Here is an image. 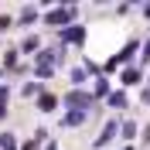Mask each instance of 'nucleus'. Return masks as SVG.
<instances>
[{"label": "nucleus", "instance_id": "obj_12", "mask_svg": "<svg viewBox=\"0 0 150 150\" xmlns=\"http://www.w3.org/2000/svg\"><path fill=\"white\" fill-rule=\"evenodd\" d=\"M4 65H7V68L17 65V51H4Z\"/></svg>", "mask_w": 150, "mask_h": 150}, {"label": "nucleus", "instance_id": "obj_8", "mask_svg": "<svg viewBox=\"0 0 150 150\" xmlns=\"http://www.w3.org/2000/svg\"><path fill=\"white\" fill-rule=\"evenodd\" d=\"M140 82V72H137V68H126V72H123V85H137Z\"/></svg>", "mask_w": 150, "mask_h": 150}, {"label": "nucleus", "instance_id": "obj_4", "mask_svg": "<svg viewBox=\"0 0 150 150\" xmlns=\"http://www.w3.org/2000/svg\"><path fill=\"white\" fill-rule=\"evenodd\" d=\"M82 38H85V28L82 24H72L68 31H62V45H79Z\"/></svg>", "mask_w": 150, "mask_h": 150}, {"label": "nucleus", "instance_id": "obj_15", "mask_svg": "<svg viewBox=\"0 0 150 150\" xmlns=\"http://www.w3.org/2000/svg\"><path fill=\"white\" fill-rule=\"evenodd\" d=\"M41 137H45V133H34V140H31V143H28L24 150H38V143H41Z\"/></svg>", "mask_w": 150, "mask_h": 150}, {"label": "nucleus", "instance_id": "obj_14", "mask_svg": "<svg viewBox=\"0 0 150 150\" xmlns=\"http://www.w3.org/2000/svg\"><path fill=\"white\" fill-rule=\"evenodd\" d=\"M21 48H24V51H34V48H38V38H34V34H28V38H24V45H21Z\"/></svg>", "mask_w": 150, "mask_h": 150}, {"label": "nucleus", "instance_id": "obj_10", "mask_svg": "<svg viewBox=\"0 0 150 150\" xmlns=\"http://www.w3.org/2000/svg\"><path fill=\"white\" fill-rule=\"evenodd\" d=\"M34 17H38V7H24L21 10V24H31Z\"/></svg>", "mask_w": 150, "mask_h": 150}, {"label": "nucleus", "instance_id": "obj_18", "mask_svg": "<svg viewBox=\"0 0 150 150\" xmlns=\"http://www.w3.org/2000/svg\"><path fill=\"white\" fill-rule=\"evenodd\" d=\"M126 150H130V147H126Z\"/></svg>", "mask_w": 150, "mask_h": 150}, {"label": "nucleus", "instance_id": "obj_2", "mask_svg": "<svg viewBox=\"0 0 150 150\" xmlns=\"http://www.w3.org/2000/svg\"><path fill=\"white\" fill-rule=\"evenodd\" d=\"M116 133H120V123H116V120H109V123L103 126V133L96 137V143H92V147H106V143H109L112 137H116Z\"/></svg>", "mask_w": 150, "mask_h": 150}, {"label": "nucleus", "instance_id": "obj_5", "mask_svg": "<svg viewBox=\"0 0 150 150\" xmlns=\"http://www.w3.org/2000/svg\"><path fill=\"white\" fill-rule=\"evenodd\" d=\"M85 116H89V112L72 109V112H65V116H62V126H79V123H85Z\"/></svg>", "mask_w": 150, "mask_h": 150}, {"label": "nucleus", "instance_id": "obj_7", "mask_svg": "<svg viewBox=\"0 0 150 150\" xmlns=\"http://www.w3.org/2000/svg\"><path fill=\"white\" fill-rule=\"evenodd\" d=\"M109 106L112 109H126V96L123 92H109Z\"/></svg>", "mask_w": 150, "mask_h": 150}, {"label": "nucleus", "instance_id": "obj_6", "mask_svg": "<svg viewBox=\"0 0 150 150\" xmlns=\"http://www.w3.org/2000/svg\"><path fill=\"white\" fill-rule=\"evenodd\" d=\"M0 150H17V137L14 133H0Z\"/></svg>", "mask_w": 150, "mask_h": 150}, {"label": "nucleus", "instance_id": "obj_1", "mask_svg": "<svg viewBox=\"0 0 150 150\" xmlns=\"http://www.w3.org/2000/svg\"><path fill=\"white\" fill-rule=\"evenodd\" d=\"M65 106H79L82 112H89L85 106H92V96H85V92H79V89H72V92L65 96Z\"/></svg>", "mask_w": 150, "mask_h": 150}, {"label": "nucleus", "instance_id": "obj_9", "mask_svg": "<svg viewBox=\"0 0 150 150\" xmlns=\"http://www.w3.org/2000/svg\"><path fill=\"white\" fill-rule=\"evenodd\" d=\"M51 109H55V96L41 92V112H51Z\"/></svg>", "mask_w": 150, "mask_h": 150}, {"label": "nucleus", "instance_id": "obj_11", "mask_svg": "<svg viewBox=\"0 0 150 150\" xmlns=\"http://www.w3.org/2000/svg\"><path fill=\"white\" fill-rule=\"evenodd\" d=\"M137 137V123H123V140H133Z\"/></svg>", "mask_w": 150, "mask_h": 150}, {"label": "nucleus", "instance_id": "obj_17", "mask_svg": "<svg viewBox=\"0 0 150 150\" xmlns=\"http://www.w3.org/2000/svg\"><path fill=\"white\" fill-rule=\"evenodd\" d=\"M4 116H7V103H4V99H0V120H4Z\"/></svg>", "mask_w": 150, "mask_h": 150}, {"label": "nucleus", "instance_id": "obj_3", "mask_svg": "<svg viewBox=\"0 0 150 150\" xmlns=\"http://www.w3.org/2000/svg\"><path fill=\"white\" fill-rule=\"evenodd\" d=\"M75 17V7H58V10H51V14H48V24H68V21Z\"/></svg>", "mask_w": 150, "mask_h": 150}, {"label": "nucleus", "instance_id": "obj_16", "mask_svg": "<svg viewBox=\"0 0 150 150\" xmlns=\"http://www.w3.org/2000/svg\"><path fill=\"white\" fill-rule=\"evenodd\" d=\"M7 28H10V17H0V34H4Z\"/></svg>", "mask_w": 150, "mask_h": 150}, {"label": "nucleus", "instance_id": "obj_13", "mask_svg": "<svg viewBox=\"0 0 150 150\" xmlns=\"http://www.w3.org/2000/svg\"><path fill=\"white\" fill-rule=\"evenodd\" d=\"M109 92V82H106V79H96V96H106Z\"/></svg>", "mask_w": 150, "mask_h": 150}]
</instances>
